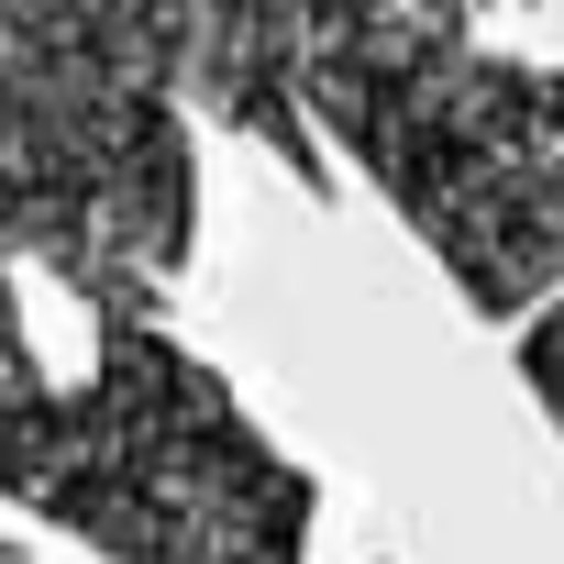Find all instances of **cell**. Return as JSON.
Returning a JSON list of instances; mask_svg holds the SVG:
<instances>
[{
  "mask_svg": "<svg viewBox=\"0 0 564 564\" xmlns=\"http://www.w3.org/2000/svg\"><path fill=\"white\" fill-rule=\"evenodd\" d=\"M188 0H0V254L100 322H155L199 232Z\"/></svg>",
  "mask_w": 564,
  "mask_h": 564,
  "instance_id": "6da1fadb",
  "label": "cell"
},
{
  "mask_svg": "<svg viewBox=\"0 0 564 564\" xmlns=\"http://www.w3.org/2000/svg\"><path fill=\"white\" fill-rule=\"evenodd\" d=\"M0 498L78 531L100 564H300L311 476L166 333L100 322L89 388L0 377Z\"/></svg>",
  "mask_w": 564,
  "mask_h": 564,
  "instance_id": "7a4b0ae2",
  "label": "cell"
},
{
  "mask_svg": "<svg viewBox=\"0 0 564 564\" xmlns=\"http://www.w3.org/2000/svg\"><path fill=\"white\" fill-rule=\"evenodd\" d=\"M311 133L399 199V221L487 322H520L564 289V67H509L465 34L311 111Z\"/></svg>",
  "mask_w": 564,
  "mask_h": 564,
  "instance_id": "3957f363",
  "label": "cell"
},
{
  "mask_svg": "<svg viewBox=\"0 0 564 564\" xmlns=\"http://www.w3.org/2000/svg\"><path fill=\"white\" fill-rule=\"evenodd\" d=\"M520 377L542 388V410H553V432H564V300L531 311V333H520Z\"/></svg>",
  "mask_w": 564,
  "mask_h": 564,
  "instance_id": "277c9868",
  "label": "cell"
}]
</instances>
